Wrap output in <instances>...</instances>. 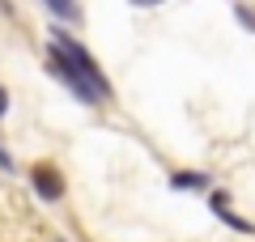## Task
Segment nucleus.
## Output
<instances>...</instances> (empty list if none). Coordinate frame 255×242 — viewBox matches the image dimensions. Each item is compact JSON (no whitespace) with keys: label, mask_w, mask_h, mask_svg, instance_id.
Instances as JSON below:
<instances>
[{"label":"nucleus","mask_w":255,"mask_h":242,"mask_svg":"<svg viewBox=\"0 0 255 242\" xmlns=\"http://www.w3.org/2000/svg\"><path fill=\"white\" fill-rule=\"evenodd\" d=\"M47 60H51V72L64 81V90L73 94L77 102H85V107H98V102H111V98H115V90H111L107 72H102L98 60L85 51V43H81V38H73V34H64L60 26L51 30Z\"/></svg>","instance_id":"f257e3e1"},{"label":"nucleus","mask_w":255,"mask_h":242,"mask_svg":"<svg viewBox=\"0 0 255 242\" xmlns=\"http://www.w3.org/2000/svg\"><path fill=\"white\" fill-rule=\"evenodd\" d=\"M30 187H34V196L43 200V204H60L64 191H68V183H64L60 166H51V161H38L34 170H30Z\"/></svg>","instance_id":"f03ea898"},{"label":"nucleus","mask_w":255,"mask_h":242,"mask_svg":"<svg viewBox=\"0 0 255 242\" xmlns=\"http://www.w3.org/2000/svg\"><path fill=\"white\" fill-rule=\"evenodd\" d=\"M209 208H213V217H217L221 225H230V230H238V234H255V225L247 221V217H238L234 213V204H230V196L221 187H213L209 191Z\"/></svg>","instance_id":"7ed1b4c3"},{"label":"nucleus","mask_w":255,"mask_h":242,"mask_svg":"<svg viewBox=\"0 0 255 242\" xmlns=\"http://www.w3.org/2000/svg\"><path fill=\"white\" fill-rule=\"evenodd\" d=\"M170 187L174 191H213V174H204V170H174Z\"/></svg>","instance_id":"20e7f679"},{"label":"nucleus","mask_w":255,"mask_h":242,"mask_svg":"<svg viewBox=\"0 0 255 242\" xmlns=\"http://www.w3.org/2000/svg\"><path fill=\"white\" fill-rule=\"evenodd\" d=\"M43 9L51 13L55 21H81V4H77V0H43Z\"/></svg>","instance_id":"39448f33"},{"label":"nucleus","mask_w":255,"mask_h":242,"mask_svg":"<svg viewBox=\"0 0 255 242\" xmlns=\"http://www.w3.org/2000/svg\"><path fill=\"white\" fill-rule=\"evenodd\" d=\"M234 17H238V26H247L255 34V9H247V4H234Z\"/></svg>","instance_id":"423d86ee"},{"label":"nucleus","mask_w":255,"mask_h":242,"mask_svg":"<svg viewBox=\"0 0 255 242\" xmlns=\"http://www.w3.org/2000/svg\"><path fill=\"white\" fill-rule=\"evenodd\" d=\"M9 115V90H4V85H0V119Z\"/></svg>","instance_id":"0eeeda50"},{"label":"nucleus","mask_w":255,"mask_h":242,"mask_svg":"<svg viewBox=\"0 0 255 242\" xmlns=\"http://www.w3.org/2000/svg\"><path fill=\"white\" fill-rule=\"evenodd\" d=\"M0 170H13V157H9V149L0 144Z\"/></svg>","instance_id":"6e6552de"},{"label":"nucleus","mask_w":255,"mask_h":242,"mask_svg":"<svg viewBox=\"0 0 255 242\" xmlns=\"http://www.w3.org/2000/svg\"><path fill=\"white\" fill-rule=\"evenodd\" d=\"M136 9H153V4H166V0H132Z\"/></svg>","instance_id":"1a4fd4ad"}]
</instances>
